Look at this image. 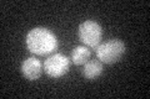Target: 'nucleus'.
Listing matches in <instances>:
<instances>
[{"label":"nucleus","mask_w":150,"mask_h":99,"mask_svg":"<svg viewBox=\"0 0 150 99\" xmlns=\"http://www.w3.org/2000/svg\"><path fill=\"white\" fill-rule=\"evenodd\" d=\"M29 52L34 56H48L58 48V37L46 27H34L25 36Z\"/></svg>","instance_id":"nucleus-1"},{"label":"nucleus","mask_w":150,"mask_h":99,"mask_svg":"<svg viewBox=\"0 0 150 99\" xmlns=\"http://www.w3.org/2000/svg\"><path fill=\"white\" fill-rule=\"evenodd\" d=\"M96 57L101 63L105 64H114L119 62L121 57L126 52V46L119 39H111L109 41L100 44L95 48Z\"/></svg>","instance_id":"nucleus-2"},{"label":"nucleus","mask_w":150,"mask_h":99,"mask_svg":"<svg viewBox=\"0 0 150 99\" xmlns=\"http://www.w3.org/2000/svg\"><path fill=\"white\" fill-rule=\"evenodd\" d=\"M78 35H79V40L83 42L84 46L95 50L101 42L103 29L96 21L85 20L79 25Z\"/></svg>","instance_id":"nucleus-3"},{"label":"nucleus","mask_w":150,"mask_h":99,"mask_svg":"<svg viewBox=\"0 0 150 99\" xmlns=\"http://www.w3.org/2000/svg\"><path fill=\"white\" fill-rule=\"evenodd\" d=\"M45 73L51 78H60L65 76L70 67V61L63 53H51L43 64Z\"/></svg>","instance_id":"nucleus-4"},{"label":"nucleus","mask_w":150,"mask_h":99,"mask_svg":"<svg viewBox=\"0 0 150 99\" xmlns=\"http://www.w3.org/2000/svg\"><path fill=\"white\" fill-rule=\"evenodd\" d=\"M43 64L36 57H29L23 61L21 63V73L29 81H36L43 73Z\"/></svg>","instance_id":"nucleus-5"},{"label":"nucleus","mask_w":150,"mask_h":99,"mask_svg":"<svg viewBox=\"0 0 150 99\" xmlns=\"http://www.w3.org/2000/svg\"><path fill=\"white\" fill-rule=\"evenodd\" d=\"M103 69L104 68H103V63L100 62V61L91 60V61H88V62L84 64L81 74L84 76L85 79L93 81V79H96L103 73Z\"/></svg>","instance_id":"nucleus-6"},{"label":"nucleus","mask_w":150,"mask_h":99,"mask_svg":"<svg viewBox=\"0 0 150 99\" xmlns=\"http://www.w3.org/2000/svg\"><path fill=\"white\" fill-rule=\"evenodd\" d=\"M90 56H91L90 48L84 45L74 47L71 51V61H73V63L76 66H84L89 61Z\"/></svg>","instance_id":"nucleus-7"}]
</instances>
